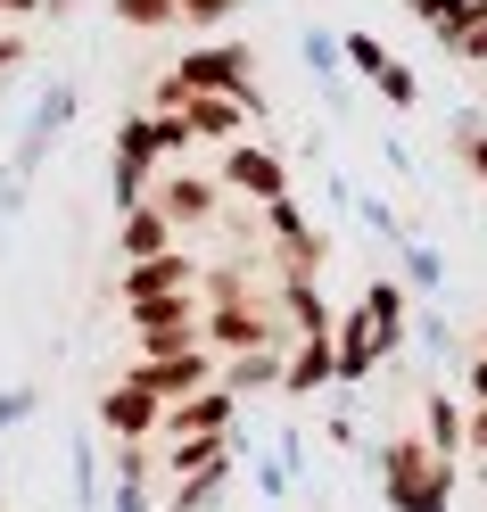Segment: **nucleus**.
<instances>
[{"instance_id": "5", "label": "nucleus", "mask_w": 487, "mask_h": 512, "mask_svg": "<svg viewBox=\"0 0 487 512\" xmlns=\"http://www.w3.org/2000/svg\"><path fill=\"white\" fill-rule=\"evenodd\" d=\"M124 256H133V265H149V256H174V215L157 207V199L124 207Z\"/></svg>"}, {"instance_id": "1", "label": "nucleus", "mask_w": 487, "mask_h": 512, "mask_svg": "<svg viewBox=\"0 0 487 512\" xmlns=\"http://www.w3.org/2000/svg\"><path fill=\"white\" fill-rule=\"evenodd\" d=\"M248 116H256L248 91H182V108H174V124L190 141H240Z\"/></svg>"}, {"instance_id": "6", "label": "nucleus", "mask_w": 487, "mask_h": 512, "mask_svg": "<svg viewBox=\"0 0 487 512\" xmlns=\"http://www.w3.org/2000/svg\"><path fill=\"white\" fill-rule=\"evenodd\" d=\"M190 281H199V273H190V256H149V265L124 273V290H133V306H149V298H182Z\"/></svg>"}, {"instance_id": "9", "label": "nucleus", "mask_w": 487, "mask_h": 512, "mask_svg": "<svg viewBox=\"0 0 487 512\" xmlns=\"http://www.w3.org/2000/svg\"><path fill=\"white\" fill-rule=\"evenodd\" d=\"M17 58H25V42H17V34H0V75H9Z\"/></svg>"}, {"instance_id": "11", "label": "nucleus", "mask_w": 487, "mask_h": 512, "mask_svg": "<svg viewBox=\"0 0 487 512\" xmlns=\"http://www.w3.org/2000/svg\"><path fill=\"white\" fill-rule=\"evenodd\" d=\"M0 9H17V17H25V9H42V0H0Z\"/></svg>"}, {"instance_id": "8", "label": "nucleus", "mask_w": 487, "mask_h": 512, "mask_svg": "<svg viewBox=\"0 0 487 512\" xmlns=\"http://www.w3.org/2000/svg\"><path fill=\"white\" fill-rule=\"evenodd\" d=\"M116 17L124 25H166V17H182L174 0H116Z\"/></svg>"}, {"instance_id": "2", "label": "nucleus", "mask_w": 487, "mask_h": 512, "mask_svg": "<svg viewBox=\"0 0 487 512\" xmlns=\"http://www.w3.org/2000/svg\"><path fill=\"white\" fill-rule=\"evenodd\" d=\"M397 314H405V306H397V290H372V298H364V314L347 323V339H339V356H331V364H339V372H372V356H380L388 339H397Z\"/></svg>"}, {"instance_id": "3", "label": "nucleus", "mask_w": 487, "mask_h": 512, "mask_svg": "<svg viewBox=\"0 0 487 512\" xmlns=\"http://www.w3.org/2000/svg\"><path fill=\"white\" fill-rule=\"evenodd\" d=\"M388 488H397V504H413V512H438V504H446V455L397 446V463H388Z\"/></svg>"}, {"instance_id": "10", "label": "nucleus", "mask_w": 487, "mask_h": 512, "mask_svg": "<svg viewBox=\"0 0 487 512\" xmlns=\"http://www.w3.org/2000/svg\"><path fill=\"white\" fill-rule=\"evenodd\" d=\"M471 397H479V405H487V356H479V364H471Z\"/></svg>"}, {"instance_id": "4", "label": "nucleus", "mask_w": 487, "mask_h": 512, "mask_svg": "<svg viewBox=\"0 0 487 512\" xmlns=\"http://www.w3.org/2000/svg\"><path fill=\"white\" fill-rule=\"evenodd\" d=\"M223 174H232V190H240V199H256V207H273V199H281V157L248 149V141H232V157H223Z\"/></svg>"}, {"instance_id": "7", "label": "nucleus", "mask_w": 487, "mask_h": 512, "mask_svg": "<svg viewBox=\"0 0 487 512\" xmlns=\"http://www.w3.org/2000/svg\"><path fill=\"white\" fill-rule=\"evenodd\" d=\"M108 422H116L124 438H149V430H166V397L133 380V389H116V397H108Z\"/></svg>"}]
</instances>
